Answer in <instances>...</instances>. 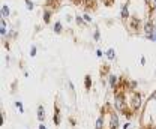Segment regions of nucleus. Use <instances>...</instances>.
Masks as SVG:
<instances>
[{
  "instance_id": "nucleus-17",
  "label": "nucleus",
  "mask_w": 156,
  "mask_h": 129,
  "mask_svg": "<svg viewBox=\"0 0 156 129\" xmlns=\"http://www.w3.org/2000/svg\"><path fill=\"white\" fill-rule=\"evenodd\" d=\"M36 113H38V116H36L39 122H44V120H45V108H44L42 105H38V111H36Z\"/></svg>"
},
{
  "instance_id": "nucleus-3",
  "label": "nucleus",
  "mask_w": 156,
  "mask_h": 129,
  "mask_svg": "<svg viewBox=\"0 0 156 129\" xmlns=\"http://www.w3.org/2000/svg\"><path fill=\"white\" fill-rule=\"evenodd\" d=\"M108 129H120V116L114 111L108 114Z\"/></svg>"
},
{
  "instance_id": "nucleus-26",
  "label": "nucleus",
  "mask_w": 156,
  "mask_h": 129,
  "mask_svg": "<svg viewBox=\"0 0 156 129\" xmlns=\"http://www.w3.org/2000/svg\"><path fill=\"white\" fill-rule=\"evenodd\" d=\"M66 84H68V87H69V90H71V92L75 93V86H74V83H72L71 80H68V81H66Z\"/></svg>"
},
{
  "instance_id": "nucleus-19",
  "label": "nucleus",
  "mask_w": 156,
  "mask_h": 129,
  "mask_svg": "<svg viewBox=\"0 0 156 129\" xmlns=\"http://www.w3.org/2000/svg\"><path fill=\"white\" fill-rule=\"evenodd\" d=\"M99 74H101V77H108V75L111 74V72H110V66H108V65H102Z\"/></svg>"
},
{
  "instance_id": "nucleus-18",
  "label": "nucleus",
  "mask_w": 156,
  "mask_h": 129,
  "mask_svg": "<svg viewBox=\"0 0 156 129\" xmlns=\"http://www.w3.org/2000/svg\"><path fill=\"white\" fill-rule=\"evenodd\" d=\"M92 86H93L92 77H90V75H86V77H84V89H86V90H90Z\"/></svg>"
},
{
  "instance_id": "nucleus-33",
  "label": "nucleus",
  "mask_w": 156,
  "mask_h": 129,
  "mask_svg": "<svg viewBox=\"0 0 156 129\" xmlns=\"http://www.w3.org/2000/svg\"><path fill=\"white\" fill-rule=\"evenodd\" d=\"M5 60H6V65H9V62H11V57H9V56H6V59H5Z\"/></svg>"
},
{
  "instance_id": "nucleus-21",
  "label": "nucleus",
  "mask_w": 156,
  "mask_h": 129,
  "mask_svg": "<svg viewBox=\"0 0 156 129\" xmlns=\"http://www.w3.org/2000/svg\"><path fill=\"white\" fill-rule=\"evenodd\" d=\"M24 5H26L27 11H33L35 9V2L33 0H24Z\"/></svg>"
},
{
  "instance_id": "nucleus-24",
  "label": "nucleus",
  "mask_w": 156,
  "mask_h": 129,
  "mask_svg": "<svg viewBox=\"0 0 156 129\" xmlns=\"http://www.w3.org/2000/svg\"><path fill=\"white\" fill-rule=\"evenodd\" d=\"M29 54H30V57H36V54H38V47H36V45H32Z\"/></svg>"
},
{
  "instance_id": "nucleus-31",
  "label": "nucleus",
  "mask_w": 156,
  "mask_h": 129,
  "mask_svg": "<svg viewBox=\"0 0 156 129\" xmlns=\"http://www.w3.org/2000/svg\"><path fill=\"white\" fill-rule=\"evenodd\" d=\"M146 63H147L146 57H144V56H141V57H140V65H141V66H146Z\"/></svg>"
},
{
  "instance_id": "nucleus-2",
  "label": "nucleus",
  "mask_w": 156,
  "mask_h": 129,
  "mask_svg": "<svg viewBox=\"0 0 156 129\" xmlns=\"http://www.w3.org/2000/svg\"><path fill=\"white\" fill-rule=\"evenodd\" d=\"M128 107L134 113L143 110V95L138 92H131V99L128 101Z\"/></svg>"
},
{
  "instance_id": "nucleus-35",
  "label": "nucleus",
  "mask_w": 156,
  "mask_h": 129,
  "mask_svg": "<svg viewBox=\"0 0 156 129\" xmlns=\"http://www.w3.org/2000/svg\"><path fill=\"white\" fill-rule=\"evenodd\" d=\"M92 2H93V0H84V3H86V5H90Z\"/></svg>"
},
{
  "instance_id": "nucleus-10",
  "label": "nucleus",
  "mask_w": 156,
  "mask_h": 129,
  "mask_svg": "<svg viewBox=\"0 0 156 129\" xmlns=\"http://www.w3.org/2000/svg\"><path fill=\"white\" fill-rule=\"evenodd\" d=\"M136 87H138V81H135V80H128V83L125 86V90L126 92H135Z\"/></svg>"
},
{
  "instance_id": "nucleus-5",
  "label": "nucleus",
  "mask_w": 156,
  "mask_h": 129,
  "mask_svg": "<svg viewBox=\"0 0 156 129\" xmlns=\"http://www.w3.org/2000/svg\"><path fill=\"white\" fill-rule=\"evenodd\" d=\"M107 83H108V87L111 90H116L117 87L120 86V77H117L116 74H110L107 77Z\"/></svg>"
},
{
  "instance_id": "nucleus-9",
  "label": "nucleus",
  "mask_w": 156,
  "mask_h": 129,
  "mask_svg": "<svg viewBox=\"0 0 156 129\" xmlns=\"http://www.w3.org/2000/svg\"><path fill=\"white\" fill-rule=\"evenodd\" d=\"M53 123L58 126L62 123V116H60V108L58 105H54V111H53Z\"/></svg>"
},
{
  "instance_id": "nucleus-36",
  "label": "nucleus",
  "mask_w": 156,
  "mask_h": 129,
  "mask_svg": "<svg viewBox=\"0 0 156 129\" xmlns=\"http://www.w3.org/2000/svg\"><path fill=\"white\" fill-rule=\"evenodd\" d=\"M153 11H155V12H156V0H155V2H153Z\"/></svg>"
},
{
  "instance_id": "nucleus-37",
  "label": "nucleus",
  "mask_w": 156,
  "mask_h": 129,
  "mask_svg": "<svg viewBox=\"0 0 156 129\" xmlns=\"http://www.w3.org/2000/svg\"><path fill=\"white\" fill-rule=\"evenodd\" d=\"M155 74H156V69H155Z\"/></svg>"
},
{
  "instance_id": "nucleus-8",
  "label": "nucleus",
  "mask_w": 156,
  "mask_h": 129,
  "mask_svg": "<svg viewBox=\"0 0 156 129\" xmlns=\"http://www.w3.org/2000/svg\"><path fill=\"white\" fill-rule=\"evenodd\" d=\"M51 18H53V11L50 8L42 9V21H44V24H50Z\"/></svg>"
},
{
  "instance_id": "nucleus-7",
  "label": "nucleus",
  "mask_w": 156,
  "mask_h": 129,
  "mask_svg": "<svg viewBox=\"0 0 156 129\" xmlns=\"http://www.w3.org/2000/svg\"><path fill=\"white\" fill-rule=\"evenodd\" d=\"M140 26H141V20H140V18L131 17V18L128 20V27H129V29H131L132 32H136Z\"/></svg>"
},
{
  "instance_id": "nucleus-38",
  "label": "nucleus",
  "mask_w": 156,
  "mask_h": 129,
  "mask_svg": "<svg viewBox=\"0 0 156 129\" xmlns=\"http://www.w3.org/2000/svg\"><path fill=\"white\" fill-rule=\"evenodd\" d=\"M152 2H155V0H152Z\"/></svg>"
},
{
  "instance_id": "nucleus-14",
  "label": "nucleus",
  "mask_w": 156,
  "mask_h": 129,
  "mask_svg": "<svg viewBox=\"0 0 156 129\" xmlns=\"http://www.w3.org/2000/svg\"><path fill=\"white\" fill-rule=\"evenodd\" d=\"M0 12H2V18H8L11 15V6L9 5H2Z\"/></svg>"
},
{
  "instance_id": "nucleus-12",
  "label": "nucleus",
  "mask_w": 156,
  "mask_h": 129,
  "mask_svg": "<svg viewBox=\"0 0 156 129\" xmlns=\"http://www.w3.org/2000/svg\"><path fill=\"white\" fill-rule=\"evenodd\" d=\"M95 129H105V117L104 114H101L95 122Z\"/></svg>"
},
{
  "instance_id": "nucleus-15",
  "label": "nucleus",
  "mask_w": 156,
  "mask_h": 129,
  "mask_svg": "<svg viewBox=\"0 0 156 129\" xmlns=\"http://www.w3.org/2000/svg\"><path fill=\"white\" fill-rule=\"evenodd\" d=\"M105 57H107L110 62H114V60H116V50H114V48H108V50L105 51Z\"/></svg>"
},
{
  "instance_id": "nucleus-6",
  "label": "nucleus",
  "mask_w": 156,
  "mask_h": 129,
  "mask_svg": "<svg viewBox=\"0 0 156 129\" xmlns=\"http://www.w3.org/2000/svg\"><path fill=\"white\" fill-rule=\"evenodd\" d=\"M120 17H122V20H123L125 23L131 18V12H129V3H125V5H122V8H120Z\"/></svg>"
},
{
  "instance_id": "nucleus-1",
  "label": "nucleus",
  "mask_w": 156,
  "mask_h": 129,
  "mask_svg": "<svg viewBox=\"0 0 156 129\" xmlns=\"http://www.w3.org/2000/svg\"><path fill=\"white\" fill-rule=\"evenodd\" d=\"M140 125L143 129H156V98L149 96L147 102L143 107Z\"/></svg>"
},
{
  "instance_id": "nucleus-32",
  "label": "nucleus",
  "mask_w": 156,
  "mask_h": 129,
  "mask_svg": "<svg viewBox=\"0 0 156 129\" xmlns=\"http://www.w3.org/2000/svg\"><path fill=\"white\" fill-rule=\"evenodd\" d=\"M38 129H47V126L44 125V122H39V126H38Z\"/></svg>"
},
{
  "instance_id": "nucleus-22",
  "label": "nucleus",
  "mask_w": 156,
  "mask_h": 129,
  "mask_svg": "<svg viewBox=\"0 0 156 129\" xmlns=\"http://www.w3.org/2000/svg\"><path fill=\"white\" fill-rule=\"evenodd\" d=\"M15 108L20 111V114H24V105H23V102L21 101H15Z\"/></svg>"
},
{
  "instance_id": "nucleus-30",
  "label": "nucleus",
  "mask_w": 156,
  "mask_h": 129,
  "mask_svg": "<svg viewBox=\"0 0 156 129\" xmlns=\"http://www.w3.org/2000/svg\"><path fill=\"white\" fill-rule=\"evenodd\" d=\"M131 128H132V123H131L129 120H128V122H125V125L122 126V129H131Z\"/></svg>"
},
{
  "instance_id": "nucleus-4",
  "label": "nucleus",
  "mask_w": 156,
  "mask_h": 129,
  "mask_svg": "<svg viewBox=\"0 0 156 129\" xmlns=\"http://www.w3.org/2000/svg\"><path fill=\"white\" fill-rule=\"evenodd\" d=\"M143 32H144V35H152V33H155L156 32L155 21H153L152 18H149V20L144 21V24H143Z\"/></svg>"
},
{
  "instance_id": "nucleus-25",
  "label": "nucleus",
  "mask_w": 156,
  "mask_h": 129,
  "mask_svg": "<svg viewBox=\"0 0 156 129\" xmlns=\"http://www.w3.org/2000/svg\"><path fill=\"white\" fill-rule=\"evenodd\" d=\"M83 17H84V20H86V24H87V26H90V24H93V18H92V17H90L89 14H84Z\"/></svg>"
},
{
  "instance_id": "nucleus-39",
  "label": "nucleus",
  "mask_w": 156,
  "mask_h": 129,
  "mask_svg": "<svg viewBox=\"0 0 156 129\" xmlns=\"http://www.w3.org/2000/svg\"><path fill=\"white\" fill-rule=\"evenodd\" d=\"M155 35H156V32H155Z\"/></svg>"
},
{
  "instance_id": "nucleus-20",
  "label": "nucleus",
  "mask_w": 156,
  "mask_h": 129,
  "mask_svg": "<svg viewBox=\"0 0 156 129\" xmlns=\"http://www.w3.org/2000/svg\"><path fill=\"white\" fill-rule=\"evenodd\" d=\"M75 23H77V26H80V27H86V26H87L83 15H75Z\"/></svg>"
},
{
  "instance_id": "nucleus-13",
  "label": "nucleus",
  "mask_w": 156,
  "mask_h": 129,
  "mask_svg": "<svg viewBox=\"0 0 156 129\" xmlns=\"http://www.w3.org/2000/svg\"><path fill=\"white\" fill-rule=\"evenodd\" d=\"M53 32H54L56 35H62V33H63V23H62V21H54V24H53Z\"/></svg>"
},
{
  "instance_id": "nucleus-34",
  "label": "nucleus",
  "mask_w": 156,
  "mask_h": 129,
  "mask_svg": "<svg viewBox=\"0 0 156 129\" xmlns=\"http://www.w3.org/2000/svg\"><path fill=\"white\" fill-rule=\"evenodd\" d=\"M69 123H71L72 126H75V120H74V119H71V120H69Z\"/></svg>"
},
{
  "instance_id": "nucleus-23",
  "label": "nucleus",
  "mask_w": 156,
  "mask_h": 129,
  "mask_svg": "<svg viewBox=\"0 0 156 129\" xmlns=\"http://www.w3.org/2000/svg\"><path fill=\"white\" fill-rule=\"evenodd\" d=\"M93 41H95V42H99V41H101V30H99V29H95V32H93Z\"/></svg>"
},
{
  "instance_id": "nucleus-27",
  "label": "nucleus",
  "mask_w": 156,
  "mask_h": 129,
  "mask_svg": "<svg viewBox=\"0 0 156 129\" xmlns=\"http://www.w3.org/2000/svg\"><path fill=\"white\" fill-rule=\"evenodd\" d=\"M144 38H146L147 41H152V42H156V35H155V33H152V35H144Z\"/></svg>"
},
{
  "instance_id": "nucleus-28",
  "label": "nucleus",
  "mask_w": 156,
  "mask_h": 129,
  "mask_svg": "<svg viewBox=\"0 0 156 129\" xmlns=\"http://www.w3.org/2000/svg\"><path fill=\"white\" fill-rule=\"evenodd\" d=\"M104 56H105V53H104V51H102L101 48H98V50H96V57H99V59H102Z\"/></svg>"
},
{
  "instance_id": "nucleus-29",
  "label": "nucleus",
  "mask_w": 156,
  "mask_h": 129,
  "mask_svg": "<svg viewBox=\"0 0 156 129\" xmlns=\"http://www.w3.org/2000/svg\"><path fill=\"white\" fill-rule=\"evenodd\" d=\"M65 18H66V23H72V21L75 20V17H72L71 14H66V17H65Z\"/></svg>"
},
{
  "instance_id": "nucleus-11",
  "label": "nucleus",
  "mask_w": 156,
  "mask_h": 129,
  "mask_svg": "<svg viewBox=\"0 0 156 129\" xmlns=\"http://www.w3.org/2000/svg\"><path fill=\"white\" fill-rule=\"evenodd\" d=\"M8 27H6V18H2L0 20V36H2V39H5L6 38V35H8Z\"/></svg>"
},
{
  "instance_id": "nucleus-16",
  "label": "nucleus",
  "mask_w": 156,
  "mask_h": 129,
  "mask_svg": "<svg viewBox=\"0 0 156 129\" xmlns=\"http://www.w3.org/2000/svg\"><path fill=\"white\" fill-rule=\"evenodd\" d=\"M17 38H18V32H17V30H14V29H11L3 41H14V39H17Z\"/></svg>"
}]
</instances>
